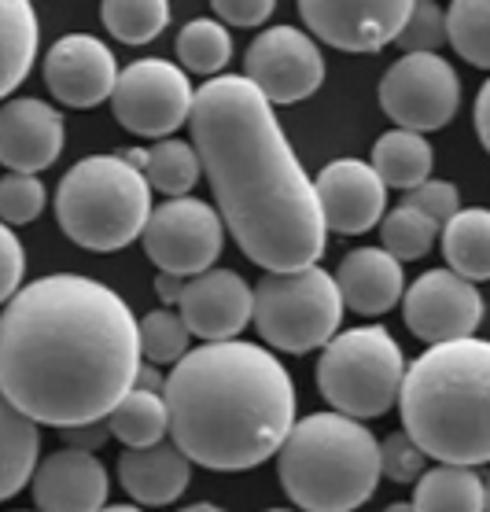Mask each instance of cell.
Wrapping results in <instances>:
<instances>
[{
    "mask_svg": "<svg viewBox=\"0 0 490 512\" xmlns=\"http://www.w3.org/2000/svg\"><path fill=\"white\" fill-rule=\"evenodd\" d=\"M45 85L63 107L85 111L111 100L118 85L115 52L93 34H67L48 48Z\"/></svg>",
    "mask_w": 490,
    "mask_h": 512,
    "instance_id": "obj_16",
    "label": "cell"
},
{
    "mask_svg": "<svg viewBox=\"0 0 490 512\" xmlns=\"http://www.w3.org/2000/svg\"><path fill=\"white\" fill-rule=\"evenodd\" d=\"M170 439L210 472H247L280 454L295 428V380L247 339L192 347L166 376Z\"/></svg>",
    "mask_w": 490,
    "mask_h": 512,
    "instance_id": "obj_3",
    "label": "cell"
},
{
    "mask_svg": "<svg viewBox=\"0 0 490 512\" xmlns=\"http://www.w3.org/2000/svg\"><path fill=\"white\" fill-rule=\"evenodd\" d=\"M369 166L376 177L384 181V188H398V192H413L424 181H432L435 170V148L428 137L409 133V129H387L384 137L373 144V159Z\"/></svg>",
    "mask_w": 490,
    "mask_h": 512,
    "instance_id": "obj_23",
    "label": "cell"
},
{
    "mask_svg": "<svg viewBox=\"0 0 490 512\" xmlns=\"http://www.w3.org/2000/svg\"><path fill=\"white\" fill-rule=\"evenodd\" d=\"M185 74H210L218 78L233 59V37L218 19H192L181 26L174 45Z\"/></svg>",
    "mask_w": 490,
    "mask_h": 512,
    "instance_id": "obj_29",
    "label": "cell"
},
{
    "mask_svg": "<svg viewBox=\"0 0 490 512\" xmlns=\"http://www.w3.org/2000/svg\"><path fill=\"white\" fill-rule=\"evenodd\" d=\"M443 255L446 269L457 277L490 280V210L468 207L457 210L454 218L443 225Z\"/></svg>",
    "mask_w": 490,
    "mask_h": 512,
    "instance_id": "obj_25",
    "label": "cell"
},
{
    "mask_svg": "<svg viewBox=\"0 0 490 512\" xmlns=\"http://www.w3.org/2000/svg\"><path fill=\"white\" fill-rule=\"evenodd\" d=\"M395 45L406 56H439V48L446 45V8L432 0H413Z\"/></svg>",
    "mask_w": 490,
    "mask_h": 512,
    "instance_id": "obj_34",
    "label": "cell"
},
{
    "mask_svg": "<svg viewBox=\"0 0 490 512\" xmlns=\"http://www.w3.org/2000/svg\"><path fill=\"white\" fill-rule=\"evenodd\" d=\"M26 277V247L15 229L0 222V306H8L19 295Z\"/></svg>",
    "mask_w": 490,
    "mask_h": 512,
    "instance_id": "obj_38",
    "label": "cell"
},
{
    "mask_svg": "<svg viewBox=\"0 0 490 512\" xmlns=\"http://www.w3.org/2000/svg\"><path fill=\"white\" fill-rule=\"evenodd\" d=\"M37 45H41V23L34 4L26 0H0V100L26 82L34 70Z\"/></svg>",
    "mask_w": 490,
    "mask_h": 512,
    "instance_id": "obj_22",
    "label": "cell"
},
{
    "mask_svg": "<svg viewBox=\"0 0 490 512\" xmlns=\"http://www.w3.org/2000/svg\"><path fill=\"white\" fill-rule=\"evenodd\" d=\"M417 512H487V483L476 468L432 465L413 490Z\"/></svg>",
    "mask_w": 490,
    "mask_h": 512,
    "instance_id": "obj_26",
    "label": "cell"
},
{
    "mask_svg": "<svg viewBox=\"0 0 490 512\" xmlns=\"http://www.w3.org/2000/svg\"><path fill=\"white\" fill-rule=\"evenodd\" d=\"M188 129L214 210L240 251L266 273L317 266L328 244L317 188L255 85L244 74L203 82Z\"/></svg>",
    "mask_w": 490,
    "mask_h": 512,
    "instance_id": "obj_2",
    "label": "cell"
},
{
    "mask_svg": "<svg viewBox=\"0 0 490 512\" xmlns=\"http://www.w3.org/2000/svg\"><path fill=\"white\" fill-rule=\"evenodd\" d=\"M15 512H26V509H15ZM34 512H37V509H34Z\"/></svg>",
    "mask_w": 490,
    "mask_h": 512,
    "instance_id": "obj_49",
    "label": "cell"
},
{
    "mask_svg": "<svg viewBox=\"0 0 490 512\" xmlns=\"http://www.w3.org/2000/svg\"><path fill=\"white\" fill-rule=\"evenodd\" d=\"M446 45L472 67L490 70V0H454L446 8Z\"/></svg>",
    "mask_w": 490,
    "mask_h": 512,
    "instance_id": "obj_31",
    "label": "cell"
},
{
    "mask_svg": "<svg viewBox=\"0 0 490 512\" xmlns=\"http://www.w3.org/2000/svg\"><path fill=\"white\" fill-rule=\"evenodd\" d=\"M107 428H111V439H118L126 450H144V446L163 443L166 431H170L166 398L133 387V391L107 413Z\"/></svg>",
    "mask_w": 490,
    "mask_h": 512,
    "instance_id": "obj_27",
    "label": "cell"
},
{
    "mask_svg": "<svg viewBox=\"0 0 490 512\" xmlns=\"http://www.w3.org/2000/svg\"><path fill=\"white\" fill-rule=\"evenodd\" d=\"M428 472V457L406 431H395L380 443V479L391 483H417Z\"/></svg>",
    "mask_w": 490,
    "mask_h": 512,
    "instance_id": "obj_36",
    "label": "cell"
},
{
    "mask_svg": "<svg viewBox=\"0 0 490 512\" xmlns=\"http://www.w3.org/2000/svg\"><path fill=\"white\" fill-rule=\"evenodd\" d=\"M152 218V185L122 155H85L56 188V222L85 251H122Z\"/></svg>",
    "mask_w": 490,
    "mask_h": 512,
    "instance_id": "obj_6",
    "label": "cell"
},
{
    "mask_svg": "<svg viewBox=\"0 0 490 512\" xmlns=\"http://www.w3.org/2000/svg\"><path fill=\"white\" fill-rule=\"evenodd\" d=\"M63 140L67 122L45 100L19 96L0 107V166H8V174L37 177L63 155Z\"/></svg>",
    "mask_w": 490,
    "mask_h": 512,
    "instance_id": "obj_18",
    "label": "cell"
},
{
    "mask_svg": "<svg viewBox=\"0 0 490 512\" xmlns=\"http://www.w3.org/2000/svg\"><path fill=\"white\" fill-rule=\"evenodd\" d=\"M100 19L107 34L122 45H152L170 26V4L166 0H104Z\"/></svg>",
    "mask_w": 490,
    "mask_h": 512,
    "instance_id": "obj_30",
    "label": "cell"
},
{
    "mask_svg": "<svg viewBox=\"0 0 490 512\" xmlns=\"http://www.w3.org/2000/svg\"><path fill=\"white\" fill-rule=\"evenodd\" d=\"M255 332L269 350L310 354L339 336L343 299L336 277L321 266L295 273H266L255 284Z\"/></svg>",
    "mask_w": 490,
    "mask_h": 512,
    "instance_id": "obj_8",
    "label": "cell"
},
{
    "mask_svg": "<svg viewBox=\"0 0 490 512\" xmlns=\"http://www.w3.org/2000/svg\"><path fill=\"white\" fill-rule=\"evenodd\" d=\"M413 0H303L306 34L339 52H380L398 41Z\"/></svg>",
    "mask_w": 490,
    "mask_h": 512,
    "instance_id": "obj_14",
    "label": "cell"
},
{
    "mask_svg": "<svg viewBox=\"0 0 490 512\" xmlns=\"http://www.w3.org/2000/svg\"><path fill=\"white\" fill-rule=\"evenodd\" d=\"M439 225L432 218H424L420 210L413 207H395L391 214H384L380 222V240H384V251L398 262H413V258H424L439 240Z\"/></svg>",
    "mask_w": 490,
    "mask_h": 512,
    "instance_id": "obj_32",
    "label": "cell"
},
{
    "mask_svg": "<svg viewBox=\"0 0 490 512\" xmlns=\"http://www.w3.org/2000/svg\"><path fill=\"white\" fill-rule=\"evenodd\" d=\"M137 328H140V354H144L148 365H177L192 350L188 347L192 336H188V328L177 310L159 306V310L140 317Z\"/></svg>",
    "mask_w": 490,
    "mask_h": 512,
    "instance_id": "obj_33",
    "label": "cell"
},
{
    "mask_svg": "<svg viewBox=\"0 0 490 512\" xmlns=\"http://www.w3.org/2000/svg\"><path fill=\"white\" fill-rule=\"evenodd\" d=\"M41 457V431L0 395V501L15 498L34 479Z\"/></svg>",
    "mask_w": 490,
    "mask_h": 512,
    "instance_id": "obj_24",
    "label": "cell"
},
{
    "mask_svg": "<svg viewBox=\"0 0 490 512\" xmlns=\"http://www.w3.org/2000/svg\"><path fill=\"white\" fill-rule=\"evenodd\" d=\"M177 314L185 321L188 336L203 343H229L251 325L255 314V288L236 269H207L185 280Z\"/></svg>",
    "mask_w": 490,
    "mask_h": 512,
    "instance_id": "obj_15",
    "label": "cell"
},
{
    "mask_svg": "<svg viewBox=\"0 0 490 512\" xmlns=\"http://www.w3.org/2000/svg\"><path fill=\"white\" fill-rule=\"evenodd\" d=\"M273 15V0H214V19L229 26H240V30H251V26L269 23Z\"/></svg>",
    "mask_w": 490,
    "mask_h": 512,
    "instance_id": "obj_39",
    "label": "cell"
},
{
    "mask_svg": "<svg viewBox=\"0 0 490 512\" xmlns=\"http://www.w3.org/2000/svg\"><path fill=\"white\" fill-rule=\"evenodd\" d=\"M476 133H479V144L490 152V78L483 82L476 96Z\"/></svg>",
    "mask_w": 490,
    "mask_h": 512,
    "instance_id": "obj_42",
    "label": "cell"
},
{
    "mask_svg": "<svg viewBox=\"0 0 490 512\" xmlns=\"http://www.w3.org/2000/svg\"><path fill=\"white\" fill-rule=\"evenodd\" d=\"M402 431L439 465L490 461V339L424 347L406 365L398 391Z\"/></svg>",
    "mask_w": 490,
    "mask_h": 512,
    "instance_id": "obj_4",
    "label": "cell"
},
{
    "mask_svg": "<svg viewBox=\"0 0 490 512\" xmlns=\"http://www.w3.org/2000/svg\"><path fill=\"white\" fill-rule=\"evenodd\" d=\"M332 277H336L343 310H354V314L362 317L387 314L406 295L402 262L387 255L384 247H358V251H350Z\"/></svg>",
    "mask_w": 490,
    "mask_h": 512,
    "instance_id": "obj_20",
    "label": "cell"
},
{
    "mask_svg": "<svg viewBox=\"0 0 490 512\" xmlns=\"http://www.w3.org/2000/svg\"><path fill=\"white\" fill-rule=\"evenodd\" d=\"M133 387H137V391H152V395H163V391H166L163 369L144 361V365H140V373H137V384H133Z\"/></svg>",
    "mask_w": 490,
    "mask_h": 512,
    "instance_id": "obj_43",
    "label": "cell"
},
{
    "mask_svg": "<svg viewBox=\"0 0 490 512\" xmlns=\"http://www.w3.org/2000/svg\"><path fill=\"white\" fill-rule=\"evenodd\" d=\"M181 512H225L222 505H210V501H196V505H185Z\"/></svg>",
    "mask_w": 490,
    "mask_h": 512,
    "instance_id": "obj_44",
    "label": "cell"
},
{
    "mask_svg": "<svg viewBox=\"0 0 490 512\" xmlns=\"http://www.w3.org/2000/svg\"><path fill=\"white\" fill-rule=\"evenodd\" d=\"M406 358L384 325L339 332L317 358V387L332 413L350 420H376L398 406Z\"/></svg>",
    "mask_w": 490,
    "mask_h": 512,
    "instance_id": "obj_7",
    "label": "cell"
},
{
    "mask_svg": "<svg viewBox=\"0 0 490 512\" xmlns=\"http://www.w3.org/2000/svg\"><path fill=\"white\" fill-rule=\"evenodd\" d=\"M380 107L409 133H435L454 122L461 107V78L443 56H402L380 78Z\"/></svg>",
    "mask_w": 490,
    "mask_h": 512,
    "instance_id": "obj_11",
    "label": "cell"
},
{
    "mask_svg": "<svg viewBox=\"0 0 490 512\" xmlns=\"http://www.w3.org/2000/svg\"><path fill=\"white\" fill-rule=\"evenodd\" d=\"M118 479L137 505H174L192 483V461L174 439H163L144 450H122Z\"/></svg>",
    "mask_w": 490,
    "mask_h": 512,
    "instance_id": "obj_21",
    "label": "cell"
},
{
    "mask_svg": "<svg viewBox=\"0 0 490 512\" xmlns=\"http://www.w3.org/2000/svg\"><path fill=\"white\" fill-rule=\"evenodd\" d=\"M63 443L70 450H85V454H96L100 446L111 439V428H107V420H93V424H78V428H63Z\"/></svg>",
    "mask_w": 490,
    "mask_h": 512,
    "instance_id": "obj_40",
    "label": "cell"
},
{
    "mask_svg": "<svg viewBox=\"0 0 490 512\" xmlns=\"http://www.w3.org/2000/svg\"><path fill=\"white\" fill-rule=\"evenodd\" d=\"M266 512H295V509H266Z\"/></svg>",
    "mask_w": 490,
    "mask_h": 512,
    "instance_id": "obj_48",
    "label": "cell"
},
{
    "mask_svg": "<svg viewBox=\"0 0 490 512\" xmlns=\"http://www.w3.org/2000/svg\"><path fill=\"white\" fill-rule=\"evenodd\" d=\"M244 78L269 107L299 104L325 85V52L299 26H269L247 45Z\"/></svg>",
    "mask_w": 490,
    "mask_h": 512,
    "instance_id": "obj_12",
    "label": "cell"
},
{
    "mask_svg": "<svg viewBox=\"0 0 490 512\" xmlns=\"http://www.w3.org/2000/svg\"><path fill=\"white\" fill-rule=\"evenodd\" d=\"M140 174L148 177L155 192L170 199H185L199 181V155L192 140H155L152 148H144Z\"/></svg>",
    "mask_w": 490,
    "mask_h": 512,
    "instance_id": "obj_28",
    "label": "cell"
},
{
    "mask_svg": "<svg viewBox=\"0 0 490 512\" xmlns=\"http://www.w3.org/2000/svg\"><path fill=\"white\" fill-rule=\"evenodd\" d=\"M48 203V192L41 177L34 174H4L0 177V222L8 225H30L41 218Z\"/></svg>",
    "mask_w": 490,
    "mask_h": 512,
    "instance_id": "obj_35",
    "label": "cell"
},
{
    "mask_svg": "<svg viewBox=\"0 0 490 512\" xmlns=\"http://www.w3.org/2000/svg\"><path fill=\"white\" fill-rule=\"evenodd\" d=\"M483 483H487V512H490V479H483Z\"/></svg>",
    "mask_w": 490,
    "mask_h": 512,
    "instance_id": "obj_47",
    "label": "cell"
},
{
    "mask_svg": "<svg viewBox=\"0 0 490 512\" xmlns=\"http://www.w3.org/2000/svg\"><path fill=\"white\" fill-rule=\"evenodd\" d=\"M100 512H144V509H137V505H107Z\"/></svg>",
    "mask_w": 490,
    "mask_h": 512,
    "instance_id": "obj_46",
    "label": "cell"
},
{
    "mask_svg": "<svg viewBox=\"0 0 490 512\" xmlns=\"http://www.w3.org/2000/svg\"><path fill=\"white\" fill-rule=\"evenodd\" d=\"M384 512H417V509H413V501H395V505H387Z\"/></svg>",
    "mask_w": 490,
    "mask_h": 512,
    "instance_id": "obj_45",
    "label": "cell"
},
{
    "mask_svg": "<svg viewBox=\"0 0 490 512\" xmlns=\"http://www.w3.org/2000/svg\"><path fill=\"white\" fill-rule=\"evenodd\" d=\"M140 244H144V255L159 266V273L192 280L214 269L225 244V225L218 210L203 199H166L152 207Z\"/></svg>",
    "mask_w": 490,
    "mask_h": 512,
    "instance_id": "obj_10",
    "label": "cell"
},
{
    "mask_svg": "<svg viewBox=\"0 0 490 512\" xmlns=\"http://www.w3.org/2000/svg\"><path fill=\"white\" fill-rule=\"evenodd\" d=\"M314 188L328 233L362 236L384 222L387 188L365 159H332L317 174Z\"/></svg>",
    "mask_w": 490,
    "mask_h": 512,
    "instance_id": "obj_17",
    "label": "cell"
},
{
    "mask_svg": "<svg viewBox=\"0 0 490 512\" xmlns=\"http://www.w3.org/2000/svg\"><path fill=\"white\" fill-rule=\"evenodd\" d=\"M30 490L37 512H100L107 509L111 479L96 454L63 446L45 461H37Z\"/></svg>",
    "mask_w": 490,
    "mask_h": 512,
    "instance_id": "obj_19",
    "label": "cell"
},
{
    "mask_svg": "<svg viewBox=\"0 0 490 512\" xmlns=\"http://www.w3.org/2000/svg\"><path fill=\"white\" fill-rule=\"evenodd\" d=\"M144 365L140 328L115 288L52 273L0 314V395L41 428L107 420Z\"/></svg>",
    "mask_w": 490,
    "mask_h": 512,
    "instance_id": "obj_1",
    "label": "cell"
},
{
    "mask_svg": "<svg viewBox=\"0 0 490 512\" xmlns=\"http://www.w3.org/2000/svg\"><path fill=\"white\" fill-rule=\"evenodd\" d=\"M402 207L420 210L424 218H432V222L443 229V225L454 218L457 210H461V196H457V188L450 185V181H435V177H432V181H424L420 188L406 192Z\"/></svg>",
    "mask_w": 490,
    "mask_h": 512,
    "instance_id": "obj_37",
    "label": "cell"
},
{
    "mask_svg": "<svg viewBox=\"0 0 490 512\" xmlns=\"http://www.w3.org/2000/svg\"><path fill=\"white\" fill-rule=\"evenodd\" d=\"M196 104V85L170 59H137L118 70L111 111L133 137L170 140L185 126Z\"/></svg>",
    "mask_w": 490,
    "mask_h": 512,
    "instance_id": "obj_9",
    "label": "cell"
},
{
    "mask_svg": "<svg viewBox=\"0 0 490 512\" xmlns=\"http://www.w3.org/2000/svg\"><path fill=\"white\" fill-rule=\"evenodd\" d=\"M181 291H185V280L181 277H174V273H155V295L163 299L166 310H177Z\"/></svg>",
    "mask_w": 490,
    "mask_h": 512,
    "instance_id": "obj_41",
    "label": "cell"
},
{
    "mask_svg": "<svg viewBox=\"0 0 490 512\" xmlns=\"http://www.w3.org/2000/svg\"><path fill=\"white\" fill-rule=\"evenodd\" d=\"M277 479L303 512H354L380 483V443L362 420L310 413L280 446Z\"/></svg>",
    "mask_w": 490,
    "mask_h": 512,
    "instance_id": "obj_5",
    "label": "cell"
},
{
    "mask_svg": "<svg viewBox=\"0 0 490 512\" xmlns=\"http://www.w3.org/2000/svg\"><path fill=\"white\" fill-rule=\"evenodd\" d=\"M402 314L420 343L439 347L476 336V328L483 325V295L472 280L457 277L450 269H428L406 284Z\"/></svg>",
    "mask_w": 490,
    "mask_h": 512,
    "instance_id": "obj_13",
    "label": "cell"
}]
</instances>
